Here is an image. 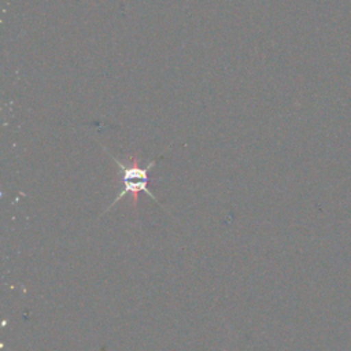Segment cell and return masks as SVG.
<instances>
[{
  "label": "cell",
  "mask_w": 351,
  "mask_h": 351,
  "mask_svg": "<svg viewBox=\"0 0 351 351\" xmlns=\"http://www.w3.org/2000/svg\"><path fill=\"white\" fill-rule=\"evenodd\" d=\"M104 152H106L108 156H111L112 160L118 165V167H119V170H121V173H122V184H123L122 191L118 192L117 197H115L114 202L106 208L104 213H107L112 206H115L123 196H126V195H129V193L133 195V202H134V203L137 202L138 193L143 192V193L148 195L151 199H154L158 204H160L159 200L156 199V196L148 189V181H149V180H148V173H149V170L155 166V163H156L155 159L151 160V162H148L144 167H141V166H138L136 158H130V163H129V165H125V163H122L117 156H114L111 152H108L107 148H104Z\"/></svg>",
  "instance_id": "1"
}]
</instances>
